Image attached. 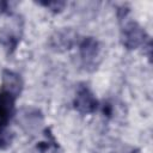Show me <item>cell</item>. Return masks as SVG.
I'll return each instance as SVG.
<instances>
[{
	"mask_svg": "<svg viewBox=\"0 0 153 153\" xmlns=\"http://www.w3.org/2000/svg\"><path fill=\"white\" fill-rule=\"evenodd\" d=\"M16 100L12 94L0 90V129H6L16 114Z\"/></svg>",
	"mask_w": 153,
	"mask_h": 153,
	"instance_id": "52a82bcc",
	"label": "cell"
},
{
	"mask_svg": "<svg viewBox=\"0 0 153 153\" xmlns=\"http://www.w3.org/2000/svg\"><path fill=\"white\" fill-rule=\"evenodd\" d=\"M12 140H13V135L10 130L6 129H0V149H5L7 148L11 143H12Z\"/></svg>",
	"mask_w": 153,
	"mask_h": 153,
	"instance_id": "30bf717a",
	"label": "cell"
},
{
	"mask_svg": "<svg viewBox=\"0 0 153 153\" xmlns=\"http://www.w3.org/2000/svg\"><path fill=\"white\" fill-rule=\"evenodd\" d=\"M38 5L48 8L49 11L54 12V13H59L61 12L65 6H66V2L65 1H59V0H54V1H38L37 2Z\"/></svg>",
	"mask_w": 153,
	"mask_h": 153,
	"instance_id": "9c48e42d",
	"label": "cell"
},
{
	"mask_svg": "<svg viewBox=\"0 0 153 153\" xmlns=\"http://www.w3.org/2000/svg\"><path fill=\"white\" fill-rule=\"evenodd\" d=\"M121 24V43L128 50H135L143 47L149 37L145 29L134 19H128V17L120 22Z\"/></svg>",
	"mask_w": 153,
	"mask_h": 153,
	"instance_id": "6da1fadb",
	"label": "cell"
},
{
	"mask_svg": "<svg viewBox=\"0 0 153 153\" xmlns=\"http://www.w3.org/2000/svg\"><path fill=\"white\" fill-rule=\"evenodd\" d=\"M111 110H112V106H111V104L106 103V104H104V105H103V112H104V115H106V116H110V115H111Z\"/></svg>",
	"mask_w": 153,
	"mask_h": 153,
	"instance_id": "7c38bea8",
	"label": "cell"
},
{
	"mask_svg": "<svg viewBox=\"0 0 153 153\" xmlns=\"http://www.w3.org/2000/svg\"><path fill=\"white\" fill-rule=\"evenodd\" d=\"M79 36L78 33L69 27L61 29L59 31H55L48 41V45L51 50L57 53H63L67 50H71L74 45L79 44Z\"/></svg>",
	"mask_w": 153,
	"mask_h": 153,
	"instance_id": "5b68a950",
	"label": "cell"
},
{
	"mask_svg": "<svg viewBox=\"0 0 153 153\" xmlns=\"http://www.w3.org/2000/svg\"><path fill=\"white\" fill-rule=\"evenodd\" d=\"M23 32V23L18 17H13L10 24H6L0 29V44L7 51V54H13L20 42Z\"/></svg>",
	"mask_w": 153,
	"mask_h": 153,
	"instance_id": "3957f363",
	"label": "cell"
},
{
	"mask_svg": "<svg viewBox=\"0 0 153 153\" xmlns=\"http://www.w3.org/2000/svg\"><path fill=\"white\" fill-rule=\"evenodd\" d=\"M24 82L22 76L10 69H4L1 74V91H5L12 94L14 98H18L23 92Z\"/></svg>",
	"mask_w": 153,
	"mask_h": 153,
	"instance_id": "8992f818",
	"label": "cell"
},
{
	"mask_svg": "<svg viewBox=\"0 0 153 153\" xmlns=\"http://www.w3.org/2000/svg\"><path fill=\"white\" fill-rule=\"evenodd\" d=\"M78 47H79V56L82 66L86 69L97 68L102 54L100 42L96 37L87 36L79 41Z\"/></svg>",
	"mask_w": 153,
	"mask_h": 153,
	"instance_id": "7a4b0ae2",
	"label": "cell"
},
{
	"mask_svg": "<svg viewBox=\"0 0 153 153\" xmlns=\"http://www.w3.org/2000/svg\"><path fill=\"white\" fill-rule=\"evenodd\" d=\"M129 153H140V151L139 149H131Z\"/></svg>",
	"mask_w": 153,
	"mask_h": 153,
	"instance_id": "4fadbf2b",
	"label": "cell"
},
{
	"mask_svg": "<svg viewBox=\"0 0 153 153\" xmlns=\"http://www.w3.org/2000/svg\"><path fill=\"white\" fill-rule=\"evenodd\" d=\"M74 109L80 112L81 115H90L94 114L99 108V102L90 90L87 85H79L76 88V93L73 100Z\"/></svg>",
	"mask_w": 153,
	"mask_h": 153,
	"instance_id": "277c9868",
	"label": "cell"
},
{
	"mask_svg": "<svg viewBox=\"0 0 153 153\" xmlns=\"http://www.w3.org/2000/svg\"><path fill=\"white\" fill-rule=\"evenodd\" d=\"M23 111L24 112L20 115V118H22L23 123L29 127V130H31V129L36 128L37 126H39V123L42 122V115L38 112V110L25 109Z\"/></svg>",
	"mask_w": 153,
	"mask_h": 153,
	"instance_id": "ba28073f",
	"label": "cell"
},
{
	"mask_svg": "<svg viewBox=\"0 0 153 153\" xmlns=\"http://www.w3.org/2000/svg\"><path fill=\"white\" fill-rule=\"evenodd\" d=\"M8 2L7 1H2V0H0V17L1 16H4V14H7L8 13Z\"/></svg>",
	"mask_w": 153,
	"mask_h": 153,
	"instance_id": "8fae6325",
	"label": "cell"
}]
</instances>
